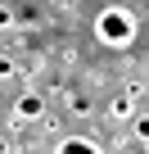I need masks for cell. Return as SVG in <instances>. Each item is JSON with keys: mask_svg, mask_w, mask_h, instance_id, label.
Segmentation results:
<instances>
[{"mask_svg": "<svg viewBox=\"0 0 149 154\" xmlns=\"http://www.w3.org/2000/svg\"><path fill=\"white\" fill-rule=\"evenodd\" d=\"M95 41L109 45V50H127L136 41V14L127 5H104L95 14Z\"/></svg>", "mask_w": 149, "mask_h": 154, "instance_id": "1", "label": "cell"}, {"mask_svg": "<svg viewBox=\"0 0 149 154\" xmlns=\"http://www.w3.org/2000/svg\"><path fill=\"white\" fill-rule=\"evenodd\" d=\"M50 109H45V95H36V91H23L18 100H14V118L18 122H41Z\"/></svg>", "mask_w": 149, "mask_h": 154, "instance_id": "2", "label": "cell"}, {"mask_svg": "<svg viewBox=\"0 0 149 154\" xmlns=\"http://www.w3.org/2000/svg\"><path fill=\"white\" fill-rule=\"evenodd\" d=\"M54 154H104V149H100V140H91V136H63Z\"/></svg>", "mask_w": 149, "mask_h": 154, "instance_id": "3", "label": "cell"}, {"mask_svg": "<svg viewBox=\"0 0 149 154\" xmlns=\"http://www.w3.org/2000/svg\"><path fill=\"white\" fill-rule=\"evenodd\" d=\"M131 100H136V95H127V91H122V95H113V100L104 104V113H109L113 122H122V118H136V104H131Z\"/></svg>", "mask_w": 149, "mask_h": 154, "instance_id": "4", "label": "cell"}, {"mask_svg": "<svg viewBox=\"0 0 149 154\" xmlns=\"http://www.w3.org/2000/svg\"><path fill=\"white\" fill-rule=\"evenodd\" d=\"M68 113H72V118H86V113H91V100H86V95H68Z\"/></svg>", "mask_w": 149, "mask_h": 154, "instance_id": "5", "label": "cell"}, {"mask_svg": "<svg viewBox=\"0 0 149 154\" xmlns=\"http://www.w3.org/2000/svg\"><path fill=\"white\" fill-rule=\"evenodd\" d=\"M136 140L149 145V113H136Z\"/></svg>", "mask_w": 149, "mask_h": 154, "instance_id": "6", "label": "cell"}, {"mask_svg": "<svg viewBox=\"0 0 149 154\" xmlns=\"http://www.w3.org/2000/svg\"><path fill=\"white\" fill-rule=\"evenodd\" d=\"M14 72H18V68H14V59H9V54H0V82H9Z\"/></svg>", "mask_w": 149, "mask_h": 154, "instance_id": "7", "label": "cell"}, {"mask_svg": "<svg viewBox=\"0 0 149 154\" xmlns=\"http://www.w3.org/2000/svg\"><path fill=\"white\" fill-rule=\"evenodd\" d=\"M14 27V5H0V32Z\"/></svg>", "mask_w": 149, "mask_h": 154, "instance_id": "8", "label": "cell"}, {"mask_svg": "<svg viewBox=\"0 0 149 154\" xmlns=\"http://www.w3.org/2000/svg\"><path fill=\"white\" fill-rule=\"evenodd\" d=\"M0 154H14V149H9V140H5V136H0Z\"/></svg>", "mask_w": 149, "mask_h": 154, "instance_id": "9", "label": "cell"}, {"mask_svg": "<svg viewBox=\"0 0 149 154\" xmlns=\"http://www.w3.org/2000/svg\"><path fill=\"white\" fill-rule=\"evenodd\" d=\"M0 104H5V100H0Z\"/></svg>", "mask_w": 149, "mask_h": 154, "instance_id": "10", "label": "cell"}]
</instances>
